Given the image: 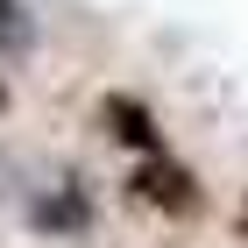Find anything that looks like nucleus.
Listing matches in <instances>:
<instances>
[{"mask_svg":"<svg viewBox=\"0 0 248 248\" xmlns=\"http://www.w3.org/2000/svg\"><path fill=\"white\" fill-rule=\"evenodd\" d=\"M121 191H128L135 206L163 213V220H199V213H206V177L191 170V163H177V156H142V163H128Z\"/></svg>","mask_w":248,"mask_h":248,"instance_id":"obj_1","label":"nucleus"},{"mask_svg":"<svg viewBox=\"0 0 248 248\" xmlns=\"http://www.w3.org/2000/svg\"><path fill=\"white\" fill-rule=\"evenodd\" d=\"M29 227H36L43 241H85V234L99 227V199H93V185H85V170H64V177H50V185H36Z\"/></svg>","mask_w":248,"mask_h":248,"instance_id":"obj_2","label":"nucleus"},{"mask_svg":"<svg viewBox=\"0 0 248 248\" xmlns=\"http://www.w3.org/2000/svg\"><path fill=\"white\" fill-rule=\"evenodd\" d=\"M99 135H107L114 149H128V163H142V156H170L163 114H156L149 99H135V93H107V99H99Z\"/></svg>","mask_w":248,"mask_h":248,"instance_id":"obj_3","label":"nucleus"},{"mask_svg":"<svg viewBox=\"0 0 248 248\" xmlns=\"http://www.w3.org/2000/svg\"><path fill=\"white\" fill-rule=\"evenodd\" d=\"M36 50H43V15L29 0H0V71H21Z\"/></svg>","mask_w":248,"mask_h":248,"instance_id":"obj_4","label":"nucleus"},{"mask_svg":"<svg viewBox=\"0 0 248 248\" xmlns=\"http://www.w3.org/2000/svg\"><path fill=\"white\" fill-rule=\"evenodd\" d=\"M234 234L248 241V191H241V206H234Z\"/></svg>","mask_w":248,"mask_h":248,"instance_id":"obj_5","label":"nucleus"},{"mask_svg":"<svg viewBox=\"0 0 248 248\" xmlns=\"http://www.w3.org/2000/svg\"><path fill=\"white\" fill-rule=\"evenodd\" d=\"M7 107H15V85H7V71H0V114H7Z\"/></svg>","mask_w":248,"mask_h":248,"instance_id":"obj_6","label":"nucleus"}]
</instances>
